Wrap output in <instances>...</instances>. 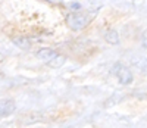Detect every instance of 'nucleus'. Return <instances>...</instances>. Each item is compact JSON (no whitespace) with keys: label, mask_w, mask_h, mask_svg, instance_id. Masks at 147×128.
Returning a JSON list of instances; mask_svg holds the SVG:
<instances>
[{"label":"nucleus","mask_w":147,"mask_h":128,"mask_svg":"<svg viewBox=\"0 0 147 128\" xmlns=\"http://www.w3.org/2000/svg\"><path fill=\"white\" fill-rule=\"evenodd\" d=\"M13 43H15L18 47H21L22 50H28V49L31 47V41H30L28 37H22V35L15 37V38H13Z\"/></svg>","instance_id":"6"},{"label":"nucleus","mask_w":147,"mask_h":128,"mask_svg":"<svg viewBox=\"0 0 147 128\" xmlns=\"http://www.w3.org/2000/svg\"><path fill=\"white\" fill-rule=\"evenodd\" d=\"M131 63L141 72H147V59L146 58H134Z\"/></svg>","instance_id":"7"},{"label":"nucleus","mask_w":147,"mask_h":128,"mask_svg":"<svg viewBox=\"0 0 147 128\" xmlns=\"http://www.w3.org/2000/svg\"><path fill=\"white\" fill-rule=\"evenodd\" d=\"M105 40L109 44H118L119 43V34L116 30H107L105 34Z\"/></svg>","instance_id":"5"},{"label":"nucleus","mask_w":147,"mask_h":128,"mask_svg":"<svg viewBox=\"0 0 147 128\" xmlns=\"http://www.w3.org/2000/svg\"><path fill=\"white\" fill-rule=\"evenodd\" d=\"M146 96H147V94H146Z\"/></svg>","instance_id":"10"},{"label":"nucleus","mask_w":147,"mask_h":128,"mask_svg":"<svg viewBox=\"0 0 147 128\" xmlns=\"http://www.w3.org/2000/svg\"><path fill=\"white\" fill-rule=\"evenodd\" d=\"M16 109V105L13 100H2L0 102V118H5V116H9L15 112Z\"/></svg>","instance_id":"4"},{"label":"nucleus","mask_w":147,"mask_h":128,"mask_svg":"<svg viewBox=\"0 0 147 128\" xmlns=\"http://www.w3.org/2000/svg\"><path fill=\"white\" fill-rule=\"evenodd\" d=\"M35 55H37V58H38V59H41L43 62H46L47 65H50V63L59 56L57 52H55V50H52V49H47V47L38 49Z\"/></svg>","instance_id":"3"},{"label":"nucleus","mask_w":147,"mask_h":128,"mask_svg":"<svg viewBox=\"0 0 147 128\" xmlns=\"http://www.w3.org/2000/svg\"><path fill=\"white\" fill-rule=\"evenodd\" d=\"M91 19L93 16L88 14H69L66 16V25L74 31H80L87 27Z\"/></svg>","instance_id":"1"},{"label":"nucleus","mask_w":147,"mask_h":128,"mask_svg":"<svg viewBox=\"0 0 147 128\" xmlns=\"http://www.w3.org/2000/svg\"><path fill=\"white\" fill-rule=\"evenodd\" d=\"M112 72H113V75L118 78V81L121 83V84H124V85H128V84H131L132 83V74H131V71L127 68V66H124L122 63H115L113 65V68H112Z\"/></svg>","instance_id":"2"},{"label":"nucleus","mask_w":147,"mask_h":128,"mask_svg":"<svg viewBox=\"0 0 147 128\" xmlns=\"http://www.w3.org/2000/svg\"><path fill=\"white\" fill-rule=\"evenodd\" d=\"M43 119V115H40V113H28V115H25V116L22 118V121H24V124H34V122H40Z\"/></svg>","instance_id":"8"},{"label":"nucleus","mask_w":147,"mask_h":128,"mask_svg":"<svg viewBox=\"0 0 147 128\" xmlns=\"http://www.w3.org/2000/svg\"><path fill=\"white\" fill-rule=\"evenodd\" d=\"M141 44H143V47L147 49V30L141 34Z\"/></svg>","instance_id":"9"}]
</instances>
